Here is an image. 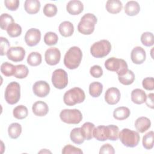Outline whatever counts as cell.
Segmentation results:
<instances>
[{"label": "cell", "instance_id": "6da1fadb", "mask_svg": "<svg viewBox=\"0 0 154 154\" xmlns=\"http://www.w3.org/2000/svg\"><path fill=\"white\" fill-rule=\"evenodd\" d=\"M82 58V52L77 46H72L66 52L64 58V64L69 69L73 70L79 67Z\"/></svg>", "mask_w": 154, "mask_h": 154}, {"label": "cell", "instance_id": "7a4b0ae2", "mask_svg": "<svg viewBox=\"0 0 154 154\" xmlns=\"http://www.w3.org/2000/svg\"><path fill=\"white\" fill-rule=\"evenodd\" d=\"M85 99V94L83 90L79 87H73L67 91L63 96L64 103L68 106H73L82 103Z\"/></svg>", "mask_w": 154, "mask_h": 154}, {"label": "cell", "instance_id": "3957f363", "mask_svg": "<svg viewBox=\"0 0 154 154\" xmlns=\"http://www.w3.org/2000/svg\"><path fill=\"white\" fill-rule=\"evenodd\" d=\"M97 17L92 13H86L81 19L78 25V31L84 35H90L93 32Z\"/></svg>", "mask_w": 154, "mask_h": 154}, {"label": "cell", "instance_id": "277c9868", "mask_svg": "<svg viewBox=\"0 0 154 154\" xmlns=\"http://www.w3.org/2000/svg\"><path fill=\"white\" fill-rule=\"evenodd\" d=\"M119 138L122 143L128 147H136L140 140V136L138 132L128 128H124L119 132Z\"/></svg>", "mask_w": 154, "mask_h": 154}, {"label": "cell", "instance_id": "5b68a950", "mask_svg": "<svg viewBox=\"0 0 154 154\" xmlns=\"http://www.w3.org/2000/svg\"><path fill=\"white\" fill-rule=\"evenodd\" d=\"M5 100L10 105H14L20 98V87L18 82H11L8 84L5 90Z\"/></svg>", "mask_w": 154, "mask_h": 154}, {"label": "cell", "instance_id": "8992f818", "mask_svg": "<svg viewBox=\"0 0 154 154\" xmlns=\"http://www.w3.org/2000/svg\"><path fill=\"white\" fill-rule=\"evenodd\" d=\"M111 45L107 40H101L93 43L90 48V52L95 58H103L109 54Z\"/></svg>", "mask_w": 154, "mask_h": 154}, {"label": "cell", "instance_id": "52a82bcc", "mask_svg": "<svg viewBox=\"0 0 154 154\" xmlns=\"http://www.w3.org/2000/svg\"><path fill=\"white\" fill-rule=\"evenodd\" d=\"M60 117L66 123L76 125L81 122L82 115L79 109H64L61 111Z\"/></svg>", "mask_w": 154, "mask_h": 154}, {"label": "cell", "instance_id": "ba28073f", "mask_svg": "<svg viewBox=\"0 0 154 154\" xmlns=\"http://www.w3.org/2000/svg\"><path fill=\"white\" fill-rule=\"evenodd\" d=\"M105 68L111 72H115L120 75L128 69L126 62L123 59L111 57L106 60L105 62Z\"/></svg>", "mask_w": 154, "mask_h": 154}, {"label": "cell", "instance_id": "9c48e42d", "mask_svg": "<svg viewBox=\"0 0 154 154\" xmlns=\"http://www.w3.org/2000/svg\"><path fill=\"white\" fill-rule=\"evenodd\" d=\"M52 83L56 88H64L68 84L67 72L62 69L55 70L52 75Z\"/></svg>", "mask_w": 154, "mask_h": 154}, {"label": "cell", "instance_id": "30bf717a", "mask_svg": "<svg viewBox=\"0 0 154 154\" xmlns=\"http://www.w3.org/2000/svg\"><path fill=\"white\" fill-rule=\"evenodd\" d=\"M25 42L29 46H36L40 41L41 32L38 29H29L25 35Z\"/></svg>", "mask_w": 154, "mask_h": 154}, {"label": "cell", "instance_id": "8fae6325", "mask_svg": "<svg viewBox=\"0 0 154 154\" xmlns=\"http://www.w3.org/2000/svg\"><path fill=\"white\" fill-rule=\"evenodd\" d=\"M61 58V52L57 48H50L48 49L45 54L46 63L50 66L57 64Z\"/></svg>", "mask_w": 154, "mask_h": 154}, {"label": "cell", "instance_id": "7c38bea8", "mask_svg": "<svg viewBox=\"0 0 154 154\" xmlns=\"http://www.w3.org/2000/svg\"><path fill=\"white\" fill-rule=\"evenodd\" d=\"M34 94L39 97H45L48 95L50 91L49 84L45 81H38L32 86Z\"/></svg>", "mask_w": 154, "mask_h": 154}, {"label": "cell", "instance_id": "4fadbf2b", "mask_svg": "<svg viewBox=\"0 0 154 154\" xmlns=\"http://www.w3.org/2000/svg\"><path fill=\"white\" fill-rule=\"evenodd\" d=\"M6 55L8 60L14 62H19L24 59L25 51L20 46L11 47L9 49Z\"/></svg>", "mask_w": 154, "mask_h": 154}, {"label": "cell", "instance_id": "5bb4252c", "mask_svg": "<svg viewBox=\"0 0 154 154\" xmlns=\"http://www.w3.org/2000/svg\"><path fill=\"white\" fill-rule=\"evenodd\" d=\"M93 137L100 141H104L110 139L109 126H99L93 130Z\"/></svg>", "mask_w": 154, "mask_h": 154}, {"label": "cell", "instance_id": "9a60e30c", "mask_svg": "<svg viewBox=\"0 0 154 154\" xmlns=\"http://www.w3.org/2000/svg\"><path fill=\"white\" fill-rule=\"evenodd\" d=\"M120 91L116 87L109 88L105 93V100L109 105H116L120 99Z\"/></svg>", "mask_w": 154, "mask_h": 154}, {"label": "cell", "instance_id": "2e32d148", "mask_svg": "<svg viewBox=\"0 0 154 154\" xmlns=\"http://www.w3.org/2000/svg\"><path fill=\"white\" fill-rule=\"evenodd\" d=\"M132 61L136 64H141L144 62L146 58V54L143 48L136 46L133 48L131 53Z\"/></svg>", "mask_w": 154, "mask_h": 154}, {"label": "cell", "instance_id": "e0dca14e", "mask_svg": "<svg viewBox=\"0 0 154 154\" xmlns=\"http://www.w3.org/2000/svg\"><path fill=\"white\" fill-rule=\"evenodd\" d=\"M66 10L70 14L78 15L83 11L84 5L79 0L70 1L66 5Z\"/></svg>", "mask_w": 154, "mask_h": 154}, {"label": "cell", "instance_id": "ac0fdd59", "mask_svg": "<svg viewBox=\"0 0 154 154\" xmlns=\"http://www.w3.org/2000/svg\"><path fill=\"white\" fill-rule=\"evenodd\" d=\"M32 110L35 116L43 117L48 114L49 111V107L46 102L38 100L32 105Z\"/></svg>", "mask_w": 154, "mask_h": 154}, {"label": "cell", "instance_id": "d6986e66", "mask_svg": "<svg viewBox=\"0 0 154 154\" xmlns=\"http://www.w3.org/2000/svg\"><path fill=\"white\" fill-rule=\"evenodd\" d=\"M150 126L151 122L150 119L146 117H140L135 120V127L138 132L144 133L148 130Z\"/></svg>", "mask_w": 154, "mask_h": 154}, {"label": "cell", "instance_id": "ffe728a7", "mask_svg": "<svg viewBox=\"0 0 154 154\" xmlns=\"http://www.w3.org/2000/svg\"><path fill=\"white\" fill-rule=\"evenodd\" d=\"M40 2L38 0H26L24 3V9L29 14L38 13L40 8Z\"/></svg>", "mask_w": 154, "mask_h": 154}, {"label": "cell", "instance_id": "44dd1931", "mask_svg": "<svg viewBox=\"0 0 154 154\" xmlns=\"http://www.w3.org/2000/svg\"><path fill=\"white\" fill-rule=\"evenodd\" d=\"M106 10L111 14H117L121 11L123 4L119 0H108L105 5Z\"/></svg>", "mask_w": 154, "mask_h": 154}, {"label": "cell", "instance_id": "7402d4cb", "mask_svg": "<svg viewBox=\"0 0 154 154\" xmlns=\"http://www.w3.org/2000/svg\"><path fill=\"white\" fill-rule=\"evenodd\" d=\"M58 30L61 35L64 37L71 36L74 32V26L72 23L69 21L61 22L58 27Z\"/></svg>", "mask_w": 154, "mask_h": 154}, {"label": "cell", "instance_id": "603a6c76", "mask_svg": "<svg viewBox=\"0 0 154 154\" xmlns=\"http://www.w3.org/2000/svg\"><path fill=\"white\" fill-rule=\"evenodd\" d=\"M146 96L144 91L140 88H135L131 92V100L135 104L140 105L144 103Z\"/></svg>", "mask_w": 154, "mask_h": 154}, {"label": "cell", "instance_id": "cb8c5ba5", "mask_svg": "<svg viewBox=\"0 0 154 154\" xmlns=\"http://www.w3.org/2000/svg\"><path fill=\"white\" fill-rule=\"evenodd\" d=\"M140 11L139 4L135 1H128L125 6V12L129 16H134L138 14Z\"/></svg>", "mask_w": 154, "mask_h": 154}, {"label": "cell", "instance_id": "d4e9b609", "mask_svg": "<svg viewBox=\"0 0 154 154\" xmlns=\"http://www.w3.org/2000/svg\"><path fill=\"white\" fill-rule=\"evenodd\" d=\"M118 79L120 82L125 85L132 84L135 80V75L131 70H126L125 72L118 75Z\"/></svg>", "mask_w": 154, "mask_h": 154}, {"label": "cell", "instance_id": "484cf974", "mask_svg": "<svg viewBox=\"0 0 154 154\" xmlns=\"http://www.w3.org/2000/svg\"><path fill=\"white\" fill-rule=\"evenodd\" d=\"M131 114L129 109L125 106H120L116 108L113 112V117L118 120H123L129 117Z\"/></svg>", "mask_w": 154, "mask_h": 154}, {"label": "cell", "instance_id": "4316f807", "mask_svg": "<svg viewBox=\"0 0 154 154\" xmlns=\"http://www.w3.org/2000/svg\"><path fill=\"white\" fill-rule=\"evenodd\" d=\"M94 128V125L91 122H85L82 125L81 131L85 140H90L93 138V130Z\"/></svg>", "mask_w": 154, "mask_h": 154}, {"label": "cell", "instance_id": "83f0119b", "mask_svg": "<svg viewBox=\"0 0 154 154\" xmlns=\"http://www.w3.org/2000/svg\"><path fill=\"white\" fill-rule=\"evenodd\" d=\"M70 138L71 141L76 144H81L85 141V138L81 131V128L73 129L70 132Z\"/></svg>", "mask_w": 154, "mask_h": 154}, {"label": "cell", "instance_id": "f1b7e54d", "mask_svg": "<svg viewBox=\"0 0 154 154\" xmlns=\"http://www.w3.org/2000/svg\"><path fill=\"white\" fill-rule=\"evenodd\" d=\"M22 132V126L18 123H13L8 128V136L12 139L17 138Z\"/></svg>", "mask_w": 154, "mask_h": 154}, {"label": "cell", "instance_id": "f546056e", "mask_svg": "<svg viewBox=\"0 0 154 154\" xmlns=\"http://www.w3.org/2000/svg\"><path fill=\"white\" fill-rule=\"evenodd\" d=\"M103 90V85L99 82H93L89 85V93L93 97H99Z\"/></svg>", "mask_w": 154, "mask_h": 154}, {"label": "cell", "instance_id": "4dcf8cb0", "mask_svg": "<svg viewBox=\"0 0 154 154\" xmlns=\"http://www.w3.org/2000/svg\"><path fill=\"white\" fill-rule=\"evenodd\" d=\"M13 116L16 119L22 120L25 119L28 116V111L25 106L23 105H20L13 109Z\"/></svg>", "mask_w": 154, "mask_h": 154}, {"label": "cell", "instance_id": "1f68e13d", "mask_svg": "<svg viewBox=\"0 0 154 154\" xmlns=\"http://www.w3.org/2000/svg\"><path fill=\"white\" fill-rule=\"evenodd\" d=\"M42 55L37 52H31L27 57V63L31 66H37L42 63Z\"/></svg>", "mask_w": 154, "mask_h": 154}, {"label": "cell", "instance_id": "d6a6232c", "mask_svg": "<svg viewBox=\"0 0 154 154\" xmlns=\"http://www.w3.org/2000/svg\"><path fill=\"white\" fill-rule=\"evenodd\" d=\"M153 131L146 133L143 137V146L147 150H150L153 147Z\"/></svg>", "mask_w": 154, "mask_h": 154}, {"label": "cell", "instance_id": "836d02e7", "mask_svg": "<svg viewBox=\"0 0 154 154\" xmlns=\"http://www.w3.org/2000/svg\"><path fill=\"white\" fill-rule=\"evenodd\" d=\"M16 71V66L8 62L3 63L1 66V72L5 76L14 75Z\"/></svg>", "mask_w": 154, "mask_h": 154}, {"label": "cell", "instance_id": "e575fe53", "mask_svg": "<svg viewBox=\"0 0 154 154\" xmlns=\"http://www.w3.org/2000/svg\"><path fill=\"white\" fill-rule=\"evenodd\" d=\"M13 23H14V19L11 15L7 13H3L1 15L0 26L2 30H7L8 27Z\"/></svg>", "mask_w": 154, "mask_h": 154}, {"label": "cell", "instance_id": "d590c367", "mask_svg": "<svg viewBox=\"0 0 154 154\" xmlns=\"http://www.w3.org/2000/svg\"><path fill=\"white\" fill-rule=\"evenodd\" d=\"M7 32L10 37H17L21 34L22 28L19 24L14 22L8 27Z\"/></svg>", "mask_w": 154, "mask_h": 154}, {"label": "cell", "instance_id": "8d00e7d4", "mask_svg": "<svg viewBox=\"0 0 154 154\" xmlns=\"http://www.w3.org/2000/svg\"><path fill=\"white\" fill-rule=\"evenodd\" d=\"M28 69L24 64H19L16 66V71L14 76L18 79L25 78L28 75Z\"/></svg>", "mask_w": 154, "mask_h": 154}, {"label": "cell", "instance_id": "74e56055", "mask_svg": "<svg viewBox=\"0 0 154 154\" xmlns=\"http://www.w3.org/2000/svg\"><path fill=\"white\" fill-rule=\"evenodd\" d=\"M141 42L142 44L146 46L149 47L153 45L154 37L151 32H143L141 36Z\"/></svg>", "mask_w": 154, "mask_h": 154}, {"label": "cell", "instance_id": "f35d334b", "mask_svg": "<svg viewBox=\"0 0 154 154\" xmlns=\"http://www.w3.org/2000/svg\"><path fill=\"white\" fill-rule=\"evenodd\" d=\"M58 40V35L54 32H48L44 36V42L48 46L55 45Z\"/></svg>", "mask_w": 154, "mask_h": 154}, {"label": "cell", "instance_id": "ab89813d", "mask_svg": "<svg viewBox=\"0 0 154 154\" xmlns=\"http://www.w3.org/2000/svg\"><path fill=\"white\" fill-rule=\"evenodd\" d=\"M43 12L46 16L52 17L57 14V7L55 4H46L43 7Z\"/></svg>", "mask_w": 154, "mask_h": 154}, {"label": "cell", "instance_id": "60d3db41", "mask_svg": "<svg viewBox=\"0 0 154 154\" xmlns=\"http://www.w3.org/2000/svg\"><path fill=\"white\" fill-rule=\"evenodd\" d=\"M1 43H0V48H1V55L3 56L7 54L8 51L10 48V45L8 40L3 37H0Z\"/></svg>", "mask_w": 154, "mask_h": 154}, {"label": "cell", "instance_id": "b9f144b4", "mask_svg": "<svg viewBox=\"0 0 154 154\" xmlns=\"http://www.w3.org/2000/svg\"><path fill=\"white\" fill-rule=\"evenodd\" d=\"M83 152L79 148H77L73 146L68 144L65 146L63 150L62 153L63 154H68V153H75V154H82Z\"/></svg>", "mask_w": 154, "mask_h": 154}, {"label": "cell", "instance_id": "7bdbcfd3", "mask_svg": "<svg viewBox=\"0 0 154 154\" xmlns=\"http://www.w3.org/2000/svg\"><path fill=\"white\" fill-rule=\"evenodd\" d=\"M142 85L146 90L152 91L154 89V79L153 77H147L142 81Z\"/></svg>", "mask_w": 154, "mask_h": 154}, {"label": "cell", "instance_id": "ee69618b", "mask_svg": "<svg viewBox=\"0 0 154 154\" xmlns=\"http://www.w3.org/2000/svg\"><path fill=\"white\" fill-rule=\"evenodd\" d=\"M90 73L93 77L98 78L102 76L103 70L100 66L98 65H94L90 68Z\"/></svg>", "mask_w": 154, "mask_h": 154}, {"label": "cell", "instance_id": "f6af8a7d", "mask_svg": "<svg viewBox=\"0 0 154 154\" xmlns=\"http://www.w3.org/2000/svg\"><path fill=\"white\" fill-rule=\"evenodd\" d=\"M5 6L10 11L16 10L19 5V1L18 0H5Z\"/></svg>", "mask_w": 154, "mask_h": 154}, {"label": "cell", "instance_id": "bcb514c9", "mask_svg": "<svg viewBox=\"0 0 154 154\" xmlns=\"http://www.w3.org/2000/svg\"><path fill=\"white\" fill-rule=\"evenodd\" d=\"M110 128V139L111 141H116L119 138V129L118 126L114 125H109Z\"/></svg>", "mask_w": 154, "mask_h": 154}, {"label": "cell", "instance_id": "7dc6e473", "mask_svg": "<svg viewBox=\"0 0 154 154\" xmlns=\"http://www.w3.org/2000/svg\"><path fill=\"white\" fill-rule=\"evenodd\" d=\"M115 153V150L114 147L109 144H105L102 146H101L99 151L100 154L103 153H109V154H114Z\"/></svg>", "mask_w": 154, "mask_h": 154}, {"label": "cell", "instance_id": "c3c4849f", "mask_svg": "<svg viewBox=\"0 0 154 154\" xmlns=\"http://www.w3.org/2000/svg\"><path fill=\"white\" fill-rule=\"evenodd\" d=\"M153 96H154V94L153 93H150L147 96H146V105L153 109V107H154V102H153Z\"/></svg>", "mask_w": 154, "mask_h": 154}, {"label": "cell", "instance_id": "681fc988", "mask_svg": "<svg viewBox=\"0 0 154 154\" xmlns=\"http://www.w3.org/2000/svg\"><path fill=\"white\" fill-rule=\"evenodd\" d=\"M42 152H43V153H45V152H46V153H51L50 151H49V150H46V149H44V150H42V151H40V152H39V153H42Z\"/></svg>", "mask_w": 154, "mask_h": 154}]
</instances>
